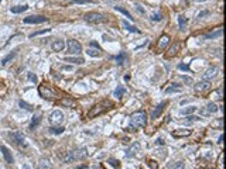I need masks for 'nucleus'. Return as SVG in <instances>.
I'll return each mask as SVG.
<instances>
[{
    "label": "nucleus",
    "mask_w": 226,
    "mask_h": 169,
    "mask_svg": "<svg viewBox=\"0 0 226 169\" xmlns=\"http://www.w3.org/2000/svg\"><path fill=\"white\" fill-rule=\"evenodd\" d=\"M147 124V114L144 111H136L130 117V128H139Z\"/></svg>",
    "instance_id": "nucleus-1"
},
{
    "label": "nucleus",
    "mask_w": 226,
    "mask_h": 169,
    "mask_svg": "<svg viewBox=\"0 0 226 169\" xmlns=\"http://www.w3.org/2000/svg\"><path fill=\"white\" fill-rule=\"evenodd\" d=\"M86 149L82 148V149H77V151H72L70 152V155L65 158V162L66 164H71V162H75V161H79V159H84L86 156Z\"/></svg>",
    "instance_id": "nucleus-2"
},
{
    "label": "nucleus",
    "mask_w": 226,
    "mask_h": 169,
    "mask_svg": "<svg viewBox=\"0 0 226 169\" xmlns=\"http://www.w3.org/2000/svg\"><path fill=\"white\" fill-rule=\"evenodd\" d=\"M110 103L109 102H103V103H98L96 106L92 107V110L89 111V114H88V117L92 118V117H96V116H99L100 113H103V111H106L107 109H109Z\"/></svg>",
    "instance_id": "nucleus-3"
},
{
    "label": "nucleus",
    "mask_w": 226,
    "mask_h": 169,
    "mask_svg": "<svg viewBox=\"0 0 226 169\" xmlns=\"http://www.w3.org/2000/svg\"><path fill=\"white\" fill-rule=\"evenodd\" d=\"M85 20L91 24H99V23H103L106 20V17L100 13H96V11H91V13H86L85 14Z\"/></svg>",
    "instance_id": "nucleus-4"
},
{
    "label": "nucleus",
    "mask_w": 226,
    "mask_h": 169,
    "mask_svg": "<svg viewBox=\"0 0 226 169\" xmlns=\"http://www.w3.org/2000/svg\"><path fill=\"white\" fill-rule=\"evenodd\" d=\"M9 137H10V140L13 141L14 144H17V145H24L26 147V137H24V134L20 131H13V132H9Z\"/></svg>",
    "instance_id": "nucleus-5"
},
{
    "label": "nucleus",
    "mask_w": 226,
    "mask_h": 169,
    "mask_svg": "<svg viewBox=\"0 0 226 169\" xmlns=\"http://www.w3.org/2000/svg\"><path fill=\"white\" fill-rule=\"evenodd\" d=\"M66 47H68V52L72 54V55H79L82 52V45L75 40H70L66 42Z\"/></svg>",
    "instance_id": "nucleus-6"
},
{
    "label": "nucleus",
    "mask_w": 226,
    "mask_h": 169,
    "mask_svg": "<svg viewBox=\"0 0 226 169\" xmlns=\"http://www.w3.org/2000/svg\"><path fill=\"white\" fill-rule=\"evenodd\" d=\"M38 93H40L41 97H44V99H48V100H54L55 97H57V95H55V93L52 92V90L48 88V86H45V84H41L40 88H38Z\"/></svg>",
    "instance_id": "nucleus-7"
},
{
    "label": "nucleus",
    "mask_w": 226,
    "mask_h": 169,
    "mask_svg": "<svg viewBox=\"0 0 226 169\" xmlns=\"http://www.w3.org/2000/svg\"><path fill=\"white\" fill-rule=\"evenodd\" d=\"M64 121V113L61 110H54L50 114V123L52 125H59Z\"/></svg>",
    "instance_id": "nucleus-8"
},
{
    "label": "nucleus",
    "mask_w": 226,
    "mask_h": 169,
    "mask_svg": "<svg viewBox=\"0 0 226 169\" xmlns=\"http://www.w3.org/2000/svg\"><path fill=\"white\" fill-rule=\"evenodd\" d=\"M48 19L44 16H28L24 19L26 24H41V23H47Z\"/></svg>",
    "instance_id": "nucleus-9"
},
{
    "label": "nucleus",
    "mask_w": 226,
    "mask_h": 169,
    "mask_svg": "<svg viewBox=\"0 0 226 169\" xmlns=\"http://www.w3.org/2000/svg\"><path fill=\"white\" fill-rule=\"evenodd\" d=\"M0 151H2V154H3V156H4V161L7 162L9 165H11V164L14 162V158H13L10 149H9L7 147H4V145H0Z\"/></svg>",
    "instance_id": "nucleus-10"
},
{
    "label": "nucleus",
    "mask_w": 226,
    "mask_h": 169,
    "mask_svg": "<svg viewBox=\"0 0 226 169\" xmlns=\"http://www.w3.org/2000/svg\"><path fill=\"white\" fill-rule=\"evenodd\" d=\"M209 88H211V83H209L208 81L198 82V83L194 86V89H195V92H197V93H204V92H206Z\"/></svg>",
    "instance_id": "nucleus-11"
},
{
    "label": "nucleus",
    "mask_w": 226,
    "mask_h": 169,
    "mask_svg": "<svg viewBox=\"0 0 226 169\" xmlns=\"http://www.w3.org/2000/svg\"><path fill=\"white\" fill-rule=\"evenodd\" d=\"M179 48H181V44L179 42H174V44L170 47V49L167 51V54H165V56L167 58H174L177 54H178V51H179Z\"/></svg>",
    "instance_id": "nucleus-12"
},
{
    "label": "nucleus",
    "mask_w": 226,
    "mask_h": 169,
    "mask_svg": "<svg viewBox=\"0 0 226 169\" xmlns=\"http://www.w3.org/2000/svg\"><path fill=\"white\" fill-rule=\"evenodd\" d=\"M140 144L139 142H133L131 144V147L129 148L127 151H126V156H127V158H131V156H134L136 154H137V152H140Z\"/></svg>",
    "instance_id": "nucleus-13"
},
{
    "label": "nucleus",
    "mask_w": 226,
    "mask_h": 169,
    "mask_svg": "<svg viewBox=\"0 0 226 169\" xmlns=\"http://www.w3.org/2000/svg\"><path fill=\"white\" fill-rule=\"evenodd\" d=\"M167 106V102H161L158 106L156 107L153 110V113H151V118H157V117H160L161 113H163V110H164V107Z\"/></svg>",
    "instance_id": "nucleus-14"
},
{
    "label": "nucleus",
    "mask_w": 226,
    "mask_h": 169,
    "mask_svg": "<svg viewBox=\"0 0 226 169\" xmlns=\"http://www.w3.org/2000/svg\"><path fill=\"white\" fill-rule=\"evenodd\" d=\"M216 75H218V68L212 66V68H209V69L204 74V79L205 81H211V79H213Z\"/></svg>",
    "instance_id": "nucleus-15"
},
{
    "label": "nucleus",
    "mask_w": 226,
    "mask_h": 169,
    "mask_svg": "<svg viewBox=\"0 0 226 169\" xmlns=\"http://www.w3.org/2000/svg\"><path fill=\"white\" fill-rule=\"evenodd\" d=\"M165 95H171V93H178V92H181V84H178V83H171L170 86H167L165 88Z\"/></svg>",
    "instance_id": "nucleus-16"
},
{
    "label": "nucleus",
    "mask_w": 226,
    "mask_h": 169,
    "mask_svg": "<svg viewBox=\"0 0 226 169\" xmlns=\"http://www.w3.org/2000/svg\"><path fill=\"white\" fill-rule=\"evenodd\" d=\"M65 48V42L62 40H57V41H54L51 44V49L52 51H55V52H59V51H62Z\"/></svg>",
    "instance_id": "nucleus-17"
},
{
    "label": "nucleus",
    "mask_w": 226,
    "mask_h": 169,
    "mask_svg": "<svg viewBox=\"0 0 226 169\" xmlns=\"http://www.w3.org/2000/svg\"><path fill=\"white\" fill-rule=\"evenodd\" d=\"M126 92H127V90H126V88H124V86H122V84H119V86L115 89L113 96H115V97H117V99H122V97L126 95Z\"/></svg>",
    "instance_id": "nucleus-18"
},
{
    "label": "nucleus",
    "mask_w": 226,
    "mask_h": 169,
    "mask_svg": "<svg viewBox=\"0 0 226 169\" xmlns=\"http://www.w3.org/2000/svg\"><path fill=\"white\" fill-rule=\"evenodd\" d=\"M168 44H170V37L164 34V35H161V38L158 40V45H157V47H158V49H164Z\"/></svg>",
    "instance_id": "nucleus-19"
},
{
    "label": "nucleus",
    "mask_w": 226,
    "mask_h": 169,
    "mask_svg": "<svg viewBox=\"0 0 226 169\" xmlns=\"http://www.w3.org/2000/svg\"><path fill=\"white\" fill-rule=\"evenodd\" d=\"M191 134H192V131H191V130H185V128L175 130V131L172 132V135L174 137H190Z\"/></svg>",
    "instance_id": "nucleus-20"
},
{
    "label": "nucleus",
    "mask_w": 226,
    "mask_h": 169,
    "mask_svg": "<svg viewBox=\"0 0 226 169\" xmlns=\"http://www.w3.org/2000/svg\"><path fill=\"white\" fill-rule=\"evenodd\" d=\"M66 62H71V63H75V65H82L85 62L84 58H81V56H66L65 58Z\"/></svg>",
    "instance_id": "nucleus-21"
},
{
    "label": "nucleus",
    "mask_w": 226,
    "mask_h": 169,
    "mask_svg": "<svg viewBox=\"0 0 226 169\" xmlns=\"http://www.w3.org/2000/svg\"><path fill=\"white\" fill-rule=\"evenodd\" d=\"M38 169H52V165L50 164L48 159L41 158L40 161H38Z\"/></svg>",
    "instance_id": "nucleus-22"
},
{
    "label": "nucleus",
    "mask_w": 226,
    "mask_h": 169,
    "mask_svg": "<svg viewBox=\"0 0 226 169\" xmlns=\"http://www.w3.org/2000/svg\"><path fill=\"white\" fill-rule=\"evenodd\" d=\"M14 55H16V51L10 52V54H9L7 56H4V58L2 59V61H0V66H6V65H7V63L11 61V59L14 58Z\"/></svg>",
    "instance_id": "nucleus-23"
},
{
    "label": "nucleus",
    "mask_w": 226,
    "mask_h": 169,
    "mask_svg": "<svg viewBox=\"0 0 226 169\" xmlns=\"http://www.w3.org/2000/svg\"><path fill=\"white\" fill-rule=\"evenodd\" d=\"M178 26L181 30H186V27H188V20H186L185 16H179L178 17Z\"/></svg>",
    "instance_id": "nucleus-24"
},
{
    "label": "nucleus",
    "mask_w": 226,
    "mask_h": 169,
    "mask_svg": "<svg viewBox=\"0 0 226 169\" xmlns=\"http://www.w3.org/2000/svg\"><path fill=\"white\" fill-rule=\"evenodd\" d=\"M223 34V30L222 28H218V31H212V33L206 34L204 38H219L220 35Z\"/></svg>",
    "instance_id": "nucleus-25"
},
{
    "label": "nucleus",
    "mask_w": 226,
    "mask_h": 169,
    "mask_svg": "<svg viewBox=\"0 0 226 169\" xmlns=\"http://www.w3.org/2000/svg\"><path fill=\"white\" fill-rule=\"evenodd\" d=\"M28 9V6L26 4H21V6H14V7H11V13H14V14H18V13H23V11H26Z\"/></svg>",
    "instance_id": "nucleus-26"
},
{
    "label": "nucleus",
    "mask_w": 226,
    "mask_h": 169,
    "mask_svg": "<svg viewBox=\"0 0 226 169\" xmlns=\"http://www.w3.org/2000/svg\"><path fill=\"white\" fill-rule=\"evenodd\" d=\"M40 121H41V114H37V116H34L33 120H31V123H30V128H31V130L36 128L37 125L40 124Z\"/></svg>",
    "instance_id": "nucleus-27"
},
{
    "label": "nucleus",
    "mask_w": 226,
    "mask_h": 169,
    "mask_svg": "<svg viewBox=\"0 0 226 169\" xmlns=\"http://www.w3.org/2000/svg\"><path fill=\"white\" fill-rule=\"evenodd\" d=\"M122 24H123V27H124V28H126V30H129V31H131V33H137V34L140 33V30L137 28V27L131 26V24H129V23H127V21H124V20H123V23H122Z\"/></svg>",
    "instance_id": "nucleus-28"
},
{
    "label": "nucleus",
    "mask_w": 226,
    "mask_h": 169,
    "mask_svg": "<svg viewBox=\"0 0 226 169\" xmlns=\"http://www.w3.org/2000/svg\"><path fill=\"white\" fill-rule=\"evenodd\" d=\"M86 54L89 56H93V58H98V56H100V51H99L98 48H89L86 51Z\"/></svg>",
    "instance_id": "nucleus-29"
},
{
    "label": "nucleus",
    "mask_w": 226,
    "mask_h": 169,
    "mask_svg": "<svg viewBox=\"0 0 226 169\" xmlns=\"http://www.w3.org/2000/svg\"><path fill=\"white\" fill-rule=\"evenodd\" d=\"M115 9H116V10H117V11H120V13H123V14H124V16H126V17H127V19H129V20H130V21H133V20H134V17H133V16H131V14H130V13H129V11H127V10H126V9L120 7V6H116V7H115Z\"/></svg>",
    "instance_id": "nucleus-30"
},
{
    "label": "nucleus",
    "mask_w": 226,
    "mask_h": 169,
    "mask_svg": "<svg viewBox=\"0 0 226 169\" xmlns=\"http://www.w3.org/2000/svg\"><path fill=\"white\" fill-rule=\"evenodd\" d=\"M197 111V107L195 106H188V107H185V109H183L181 110V114H192V113H195Z\"/></svg>",
    "instance_id": "nucleus-31"
},
{
    "label": "nucleus",
    "mask_w": 226,
    "mask_h": 169,
    "mask_svg": "<svg viewBox=\"0 0 226 169\" xmlns=\"http://www.w3.org/2000/svg\"><path fill=\"white\" fill-rule=\"evenodd\" d=\"M18 104H20V107H21V109H24V110H28V111H33L34 110V107L31 106V104L26 103V102H23V100H20V102H18Z\"/></svg>",
    "instance_id": "nucleus-32"
},
{
    "label": "nucleus",
    "mask_w": 226,
    "mask_h": 169,
    "mask_svg": "<svg viewBox=\"0 0 226 169\" xmlns=\"http://www.w3.org/2000/svg\"><path fill=\"white\" fill-rule=\"evenodd\" d=\"M218 110L219 109L215 103H208V106H206V111H208V113H216Z\"/></svg>",
    "instance_id": "nucleus-33"
},
{
    "label": "nucleus",
    "mask_w": 226,
    "mask_h": 169,
    "mask_svg": "<svg viewBox=\"0 0 226 169\" xmlns=\"http://www.w3.org/2000/svg\"><path fill=\"white\" fill-rule=\"evenodd\" d=\"M91 3V0H73V2H70L66 6H72V4H86Z\"/></svg>",
    "instance_id": "nucleus-34"
},
{
    "label": "nucleus",
    "mask_w": 226,
    "mask_h": 169,
    "mask_svg": "<svg viewBox=\"0 0 226 169\" xmlns=\"http://www.w3.org/2000/svg\"><path fill=\"white\" fill-rule=\"evenodd\" d=\"M50 31V28H45V30H41V31H37V33H33V34H30V37L33 38V37H37V35H41V34H45Z\"/></svg>",
    "instance_id": "nucleus-35"
},
{
    "label": "nucleus",
    "mask_w": 226,
    "mask_h": 169,
    "mask_svg": "<svg viewBox=\"0 0 226 169\" xmlns=\"http://www.w3.org/2000/svg\"><path fill=\"white\" fill-rule=\"evenodd\" d=\"M181 79L185 82V84H192V77H188V76H185V75H183Z\"/></svg>",
    "instance_id": "nucleus-36"
},
{
    "label": "nucleus",
    "mask_w": 226,
    "mask_h": 169,
    "mask_svg": "<svg viewBox=\"0 0 226 169\" xmlns=\"http://www.w3.org/2000/svg\"><path fill=\"white\" fill-rule=\"evenodd\" d=\"M209 14H211V13H209L208 10H205V11H201L199 14H198V19H199V20H201V19H205V17H206V16H209Z\"/></svg>",
    "instance_id": "nucleus-37"
},
{
    "label": "nucleus",
    "mask_w": 226,
    "mask_h": 169,
    "mask_svg": "<svg viewBox=\"0 0 226 169\" xmlns=\"http://www.w3.org/2000/svg\"><path fill=\"white\" fill-rule=\"evenodd\" d=\"M28 81L34 82V83H37V76L33 74V72H28Z\"/></svg>",
    "instance_id": "nucleus-38"
},
{
    "label": "nucleus",
    "mask_w": 226,
    "mask_h": 169,
    "mask_svg": "<svg viewBox=\"0 0 226 169\" xmlns=\"http://www.w3.org/2000/svg\"><path fill=\"white\" fill-rule=\"evenodd\" d=\"M151 19H153L154 21H160V20L163 19V17H161V13H154V14H153V17H151Z\"/></svg>",
    "instance_id": "nucleus-39"
},
{
    "label": "nucleus",
    "mask_w": 226,
    "mask_h": 169,
    "mask_svg": "<svg viewBox=\"0 0 226 169\" xmlns=\"http://www.w3.org/2000/svg\"><path fill=\"white\" fill-rule=\"evenodd\" d=\"M174 169H185V164H184L183 161L177 162V165H175V168H174Z\"/></svg>",
    "instance_id": "nucleus-40"
},
{
    "label": "nucleus",
    "mask_w": 226,
    "mask_h": 169,
    "mask_svg": "<svg viewBox=\"0 0 226 169\" xmlns=\"http://www.w3.org/2000/svg\"><path fill=\"white\" fill-rule=\"evenodd\" d=\"M178 69L179 70H190V66L185 65V63H179V65H178Z\"/></svg>",
    "instance_id": "nucleus-41"
},
{
    "label": "nucleus",
    "mask_w": 226,
    "mask_h": 169,
    "mask_svg": "<svg viewBox=\"0 0 226 169\" xmlns=\"http://www.w3.org/2000/svg\"><path fill=\"white\" fill-rule=\"evenodd\" d=\"M124 58H126V55H124L123 52H122V54H120L119 56H116V61H117L119 63H123V59H124Z\"/></svg>",
    "instance_id": "nucleus-42"
},
{
    "label": "nucleus",
    "mask_w": 226,
    "mask_h": 169,
    "mask_svg": "<svg viewBox=\"0 0 226 169\" xmlns=\"http://www.w3.org/2000/svg\"><path fill=\"white\" fill-rule=\"evenodd\" d=\"M51 131L54 132V134H61V132H64V128H62V127H59V128H52Z\"/></svg>",
    "instance_id": "nucleus-43"
},
{
    "label": "nucleus",
    "mask_w": 226,
    "mask_h": 169,
    "mask_svg": "<svg viewBox=\"0 0 226 169\" xmlns=\"http://www.w3.org/2000/svg\"><path fill=\"white\" fill-rule=\"evenodd\" d=\"M149 165H150V168H151V169H157V168H158V166H157V162H156V161H150V162H149Z\"/></svg>",
    "instance_id": "nucleus-44"
},
{
    "label": "nucleus",
    "mask_w": 226,
    "mask_h": 169,
    "mask_svg": "<svg viewBox=\"0 0 226 169\" xmlns=\"http://www.w3.org/2000/svg\"><path fill=\"white\" fill-rule=\"evenodd\" d=\"M136 9H137V10H139V13H141V14H144V13H146V11H144V9H143L140 4H136Z\"/></svg>",
    "instance_id": "nucleus-45"
},
{
    "label": "nucleus",
    "mask_w": 226,
    "mask_h": 169,
    "mask_svg": "<svg viewBox=\"0 0 226 169\" xmlns=\"http://www.w3.org/2000/svg\"><path fill=\"white\" fill-rule=\"evenodd\" d=\"M188 121H194V120H199V117H197V116H188Z\"/></svg>",
    "instance_id": "nucleus-46"
},
{
    "label": "nucleus",
    "mask_w": 226,
    "mask_h": 169,
    "mask_svg": "<svg viewBox=\"0 0 226 169\" xmlns=\"http://www.w3.org/2000/svg\"><path fill=\"white\" fill-rule=\"evenodd\" d=\"M62 103L64 104H66V106H72V100H62Z\"/></svg>",
    "instance_id": "nucleus-47"
},
{
    "label": "nucleus",
    "mask_w": 226,
    "mask_h": 169,
    "mask_svg": "<svg viewBox=\"0 0 226 169\" xmlns=\"http://www.w3.org/2000/svg\"><path fill=\"white\" fill-rule=\"evenodd\" d=\"M110 165H115V168H119V165H117V161L116 159H115V161H113V159H110Z\"/></svg>",
    "instance_id": "nucleus-48"
},
{
    "label": "nucleus",
    "mask_w": 226,
    "mask_h": 169,
    "mask_svg": "<svg viewBox=\"0 0 226 169\" xmlns=\"http://www.w3.org/2000/svg\"><path fill=\"white\" fill-rule=\"evenodd\" d=\"M222 142H223V135H220L219 137V140H218V144L219 145H222Z\"/></svg>",
    "instance_id": "nucleus-49"
},
{
    "label": "nucleus",
    "mask_w": 226,
    "mask_h": 169,
    "mask_svg": "<svg viewBox=\"0 0 226 169\" xmlns=\"http://www.w3.org/2000/svg\"><path fill=\"white\" fill-rule=\"evenodd\" d=\"M157 144H160V145H163V144H164V141H163V140L160 138V140H157Z\"/></svg>",
    "instance_id": "nucleus-50"
},
{
    "label": "nucleus",
    "mask_w": 226,
    "mask_h": 169,
    "mask_svg": "<svg viewBox=\"0 0 226 169\" xmlns=\"http://www.w3.org/2000/svg\"><path fill=\"white\" fill-rule=\"evenodd\" d=\"M23 169H31L28 165H23Z\"/></svg>",
    "instance_id": "nucleus-51"
},
{
    "label": "nucleus",
    "mask_w": 226,
    "mask_h": 169,
    "mask_svg": "<svg viewBox=\"0 0 226 169\" xmlns=\"http://www.w3.org/2000/svg\"><path fill=\"white\" fill-rule=\"evenodd\" d=\"M194 2H198V3H202V2H205V0H194Z\"/></svg>",
    "instance_id": "nucleus-52"
},
{
    "label": "nucleus",
    "mask_w": 226,
    "mask_h": 169,
    "mask_svg": "<svg viewBox=\"0 0 226 169\" xmlns=\"http://www.w3.org/2000/svg\"><path fill=\"white\" fill-rule=\"evenodd\" d=\"M106 2H109V3H113V0H106Z\"/></svg>",
    "instance_id": "nucleus-53"
}]
</instances>
